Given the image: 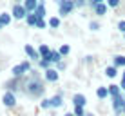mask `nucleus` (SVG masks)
Masks as SVG:
<instances>
[{"instance_id":"nucleus-2","label":"nucleus","mask_w":125,"mask_h":116,"mask_svg":"<svg viewBox=\"0 0 125 116\" xmlns=\"http://www.w3.org/2000/svg\"><path fill=\"white\" fill-rule=\"evenodd\" d=\"M31 60H24V62L16 63V65L11 67V76H15V78H24V76H27L29 73L33 71V65H31Z\"/></svg>"},{"instance_id":"nucleus-30","label":"nucleus","mask_w":125,"mask_h":116,"mask_svg":"<svg viewBox=\"0 0 125 116\" xmlns=\"http://www.w3.org/2000/svg\"><path fill=\"white\" fill-rule=\"evenodd\" d=\"M54 67H56V71H58V73H62V71H63V69H65V67H67V63H65V62H63V60H62V62H58V63H56V65H54Z\"/></svg>"},{"instance_id":"nucleus-25","label":"nucleus","mask_w":125,"mask_h":116,"mask_svg":"<svg viewBox=\"0 0 125 116\" xmlns=\"http://www.w3.org/2000/svg\"><path fill=\"white\" fill-rule=\"evenodd\" d=\"M58 53H60V54H62V56H63V58H65V56H67V54H69V53H71V45H69V44H62V45H60V47H58Z\"/></svg>"},{"instance_id":"nucleus-32","label":"nucleus","mask_w":125,"mask_h":116,"mask_svg":"<svg viewBox=\"0 0 125 116\" xmlns=\"http://www.w3.org/2000/svg\"><path fill=\"white\" fill-rule=\"evenodd\" d=\"M105 4L109 7H118L120 6V0H105Z\"/></svg>"},{"instance_id":"nucleus-22","label":"nucleus","mask_w":125,"mask_h":116,"mask_svg":"<svg viewBox=\"0 0 125 116\" xmlns=\"http://www.w3.org/2000/svg\"><path fill=\"white\" fill-rule=\"evenodd\" d=\"M36 65H38V69H40V71H45V69H49V67H53V63H51L49 60L40 58V60L36 62Z\"/></svg>"},{"instance_id":"nucleus-16","label":"nucleus","mask_w":125,"mask_h":116,"mask_svg":"<svg viewBox=\"0 0 125 116\" xmlns=\"http://www.w3.org/2000/svg\"><path fill=\"white\" fill-rule=\"evenodd\" d=\"M22 4H24L25 9H27V13H34V9L38 7V2H36V0H24Z\"/></svg>"},{"instance_id":"nucleus-6","label":"nucleus","mask_w":125,"mask_h":116,"mask_svg":"<svg viewBox=\"0 0 125 116\" xmlns=\"http://www.w3.org/2000/svg\"><path fill=\"white\" fill-rule=\"evenodd\" d=\"M2 104L7 107V109H13L16 105V93H11V91H6L2 94Z\"/></svg>"},{"instance_id":"nucleus-4","label":"nucleus","mask_w":125,"mask_h":116,"mask_svg":"<svg viewBox=\"0 0 125 116\" xmlns=\"http://www.w3.org/2000/svg\"><path fill=\"white\" fill-rule=\"evenodd\" d=\"M22 85H24V78H15V76H11V80H7L6 84H4V89H6V91H11V93H18V91H22Z\"/></svg>"},{"instance_id":"nucleus-17","label":"nucleus","mask_w":125,"mask_h":116,"mask_svg":"<svg viewBox=\"0 0 125 116\" xmlns=\"http://www.w3.org/2000/svg\"><path fill=\"white\" fill-rule=\"evenodd\" d=\"M36 22H38V16L34 15V13H27V16H25V24H27L29 27H36Z\"/></svg>"},{"instance_id":"nucleus-41","label":"nucleus","mask_w":125,"mask_h":116,"mask_svg":"<svg viewBox=\"0 0 125 116\" xmlns=\"http://www.w3.org/2000/svg\"><path fill=\"white\" fill-rule=\"evenodd\" d=\"M36 2H38V4H44V0H36Z\"/></svg>"},{"instance_id":"nucleus-35","label":"nucleus","mask_w":125,"mask_h":116,"mask_svg":"<svg viewBox=\"0 0 125 116\" xmlns=\"http://www.w3.org/2000/svg\"><path fill=\"white\" fill-rule=\"evenodd\" d=\"M120 87H122V91L125 93V80H122V84H120Z\"/></svg>"},{"instance_id":"nucleus-24","label":"nucleus","mask_w":125,"mask_h":116,"mask_svg":"<svg viewBox=\"0 0 125 116\" xmlns=\"http://www.w3.org/2000/svg\"><path fill=\"white\" fill-rule=\"evenodd\" d=\"M0 20H2V24H4V27H7V25L11 24V20H13V16H11V13H0Z\"/></svg>"},{"instance_id":"nucleus-26","label":"nucleus","mask_w":125,"mask_h":116,"mask_svg":"<svg viewBox=\"0 0 125 116\" xmlns=\"http://www.w3.org/2000/svg\"><path fill=\"white\" fill-rule=\"evenodd\" d=\"M40 109L42 111L51 109V98H42V100H40Z\"/></svg>"},{"instance_id":"nucleus-1","label":"nucleus","mask_w":125,"mask_h":116,"mask_svg":"<svg viewBox=\"0 0 125 116\" xmlns=\"http://www.w3.org/2000/svg\"><path fill=\"white\" fill-rule=\"evenodd\" d=\"M44 82H42L40 74H38L36 69H33L29 73L27 76H24V85H22V93L25 94L27 98H34V100H38V98H44Z\"/></svg>"},{"instance_id":"nucleus-23","label":"nucleus","mask_w":125,"mask_h":116,"mask_svg":"<svg viewBox=\"0 0 125 116\" xmlns=\"http://www.w3.org/2000/svg\"><path fill=\"white\" fill-rule=\"evenodd\" d=\"M105 76H107V78H116V76H118V67L109 65V67L105 69Z\"/></svg>"},{"instance_id":"nucleus-20","label":"nucleus","mask_w":125,"mask_h":116,"mask_svg":"<svg viewBox=\"0 0 125 116\" xmlns=\"http://www.w3.org/2000/svg\"><path fill=\"white\" fill-rule=\"evenodd\" d=\"M96 96L100 98V100H105V98H109V89L100 85V87H96Z\"/></svg>"},{"instance_id":"nucleus-13","label":"nucleus","mask_w":125,"mask_h":116,"mask_svg":"<svg viewBox=\"0 0 125 116\" xmlns=\"http://www.w3.org/2000/svg\"><path fill=\"white\" fill-rule=\"evenodd\" d=\"M107 9H109V6H107L105 2L96 4V6L93 7V11H94V15H96V16H105L107 15Z\"/></svg>"},{"instance_id":"nucleus-36","label":"nucleus","mask_w":125,"mask_h":116,"mask_svg":"<svg viewBox=\"0 0 125 116\" xmlns=\"http://www.w3.org/2000/svg\"><path fill=\"white\" fill-rule=\"evenodd\" d=\"M24 0H13V4H22Z\"/></svg>"},{"instance_id":"nucleus-29","label":"nucleus","mask_w":125,"mask_h":116,"mask_svg":"<svg viewBox=\"0 0 125 116\" xmlns=\"http://www.w3.org/2000/svg\"><path fill=\"white\" fill-rule=\"evenodd\" d=\"M74 116H85V107H73Z\"/></svg>"},{"instance_id":"nucleus-19","label":"nucleus","mask_w":125,"mask_h":116,"mask_svg":"<svg viewBox=\"0 0 125 116\" xmlns=\"http://www.w3.org/2000/svg\"><path fill=\"white\" fill-rule=\"evenodd\" d=\"M60 24H62V18H60V16H51V18L47 20V25H49L51 29H58Z\"/></svg>"},{"instance_id":"nucleus-12","label":"nucleus","mask_w":125,"mask_h":116,"mask_svg":"<svg viewBox=\"0 0 125 116\" xmlns=\"http://www.w3.org/2000/svg\"><path fill=\"white\" fill-rule=\"evenodd\" d=\"M36 49H38V54H40V58L49 60V54H51V51H53V49H51V47L47 45V44H40V45L36 47Z\"/></svg>"},{"instance_id":"nucleus-14","label":"nucleus","mask_w":125,"mask_h":116,"mask_svg":"<svg viewBox=\"0 0 125 116\" xmlns=\"http://www.w3.org/2000/svg\"><path fill=\"white\" fill-rule=\"evenodd\" d=\"M107 89H109V96H111V98H116V96H122V94H123L122 87H120V85H116V84L107 85Z\"/></svg>"},{"instance_id":"nucleus-27","label":"nucleus","mask_w":125,"mask_h":116,"mask_svg":"<svg viewBox=\"0 0 125 116\" xmlns=\"http://www.w3.org/2000/svg\"><path fill=\"white\" fill-rule=\"evenodd\" d=\"M89 29H91V31H100L102 25H100L98 20H91V22H89Z\"/></svg>"},{"instance_id":"nucleus-34","label":"nucleus","mask_w":125,"mask_h":116,"mask_svg":"<svg viewBox=\"0 0 125 116\" xmlns=\"http://www.w3.org/2000/svg\"><path fill=\"white\" fill-rule=\"evenodd\" d=\"M102 2H105V0H87V4H89L91 7H94L96 4H102Z\"/></svg>"},{"instance_id":"nucleus-10","label":"nucleus","mask_w":125,"mask_h":116,"mask_svg":"<svg viewBox=\"0 0 125 116\" xmlns=\"http://www.w3.org/2000/svg\"><path fill=\"white\" fill-rule=\"evenodd\" d=\"M71 104H73V107H85L87 105V96L82 93H76V94H73Z\"/></svg>"},{"instance_id":"nucleus-39","label":"nucleus","mask_w":125,"mask_h":116,"mask_svg":"<svg viewBox=\"0 0 125 116\" xmlns=\"http://www.w3.org/2000/svg\"><path fill=\"white\" fill-rule=\"evenodd\" d=\"M0 29H4V24H2V20H0Z\"/></svg>"},{"instance_id":"nucleus-42","label":"nucleus","mask_w":125,"mask_h":116,"mask_svg":"<svg viewBox=\"0 0 125 116\" xmlns=\"http://www.w3.org/2000/svg\"><path fill=\"white\" fill-rule=\"evenodd\" d=\"M123 38H125V33H123Z\"/></svg>"},{"instance_id":"nucleus-33","label":"nucleus","mask_w":125,"mask_h":116,"mask_svg":"<svg viewBox=\"0 0 125 116\" xmlns=\"http://www.w3.org/2000/svg\"><path fill=\"white\" fill-rule=\"evenodd\" d=\"M118 29H120V33H125V20H120L118 22Z\"/></svg>"},{"instance_id":"nucleus-21","label":"nucleus","mask_w":125,"mask_h":116,"mask_svg":"<svg viewBox=\"0 0 125 116\" xmlns=\"http://www.w3.org/2000/svg\"><path fill=\"white\" fill-rule=\"evenodd\" d=\"M34 15H36L38 18H45V15H47L45 4H38V7H36V9H34Z\"/></svg>"},{"instance_id":"nucleus-28","label":"nucleus","mask_w":125,"mask_h":116,"mask_svg":"<svg viewBox=\"0 0 125 116\" xmlns=\"http://www.w3.org/2000/svg\"><path fill=\"white\" fill-rule=\"evenodd\" d=\"M49 25H47V20L45 18H38V22H36V27L34 29H47Z\"/></svg>"},{"instance_id":"nucleus-18","label":"nucleus","mask_w":125,"mask_h":116,"mask_svg":"<svg viewBox=\"0 0 125 116\" xmlns=\"http://www.w3.org/2000/svg\"><path fill=\"white\" fill-rule=\"evenodd\" d=\"M113 65L114 67H125V54H116V56L113 58Z\"/></svg>"},{"instance_id":"nucleus-40","label":"nucleus","mask_w":125,"mask_h":116,"mask_svg":"<svg viewBox=\"0 0 125 116\" xmlns=\"http://www.w3.org/2000/svg\"><path fill=\"white\" fill-rule=\"evenodd\" d=\"M122 80H125V71H123V74H122Z\"/></svg>"},{"instance_id":"nucleus-37","label":"nucleus","mask_w":125,"mask_h":116,"mask_svg":"<svg viewBox=\"0 0 125 116\" xmlns=\"http://www.w3.org/2000/svg\"><path fill=\"white\" fill-rule=\"evenodd\" d=\"M63 116H74V113H65Z\"/></svg>"},{"instance_id":"nucleus-15","label":"nucleus","mask_w":125,"mask_h":116,"mask_svg":"<svg viewBox=\"0 0 125 116\" xmlns=\"http://www.w3.org/2000/svg\"><path fill=\"white\" fill-rule=\"evenodd\" d=\"M62 60H63V56L58 53V49H53V51H51V54H49V62L53 63V65H56V63H58V62H62Z\"/></svg>"},{"instance_id":"nucleus-11","label":"nucleus","mask_w":125,"mask_h":116,"mask_svg":"<svg viewBox=\"0 0 125 116\" xmlns=\"http://www.w3.org/2000/svg\"><path fill=\"white\" fill-rule=\"evenodd\" d=\"M62 105H63V94L62 93L51 96V109H60Z\"/></svg>"},{"instance_id":"nucleus-9","label":"nucleus","mask_w":125,"mask_h":116,"mask_svg":"<svg viewBox=\"0 0 125 116\" xmlns=\"http://www.w3.org/2000/svg\"><path fill=\"white\" fill-rule=\"evenodd\" d=\"M123 105H125V96H116L113 98V111L116 114H123Z\"/></svg>"},{"instance_id":"nucleus-8","label":"nucleus","mask_w":125,"mask_h":116,"mask_svg":"<svg viewBox=\"0 0 125 116\" xmlns=\"http://www.w3.org/2000/svg\"><path fill=\"white\" fill-rule=\"evenodd\" d=\"M24 53L27 54V60H31V62H38V60H40L38 49H36V47H33L31 44H25L24 45Z\"/></svg>"},{"instance_id":"nucleus-38","label":"nucleus","mask_w":125,"mask_h":116,"mask_svg":"<svg viewBox=\"0 0 125 116\" xmlns=\"http://www.w3.org/2000/svg\"><path fill=\"white\" fill-rule=\"evenodd\" d=\"M85 116H94L93 113H85Z\"/></svg>"},{"instance_id":"nucleus-31","label":"nucleus","mask_w":125,"mask_h":116,"mask_svg":"<svg viewBox=\"0 0 125 116\" xmlns=\"http://www.w3.org/2000/svg\"><path fill=\"white\" fill-rule=\"evenodd\" d=\"M85 4H87V0H74L76 9H82V7H85Z\"/></svg>"},{"instance_id":"nucleus-7","label":"nucleus","mask_w":125,"mask_h":116,"mask_svg":"<svg viewBox=\"0 0 125 116\" xmlns=\"http://www.w3.org/2000/svg\"><path fill=\"white\" fill-rule=\"evenodd\" d=\"M44 80L49 82V84H56L60 80V73L56 71V67H49V69L44 71Z\"/></svg>"},{"instance_id":"nucleus-5","label":"nucleus","mask_w":125,"mask_h":116,"mask_svg":"<svg viewBox=\"0 0 125 116\" xmlns=\"http://www.w3.org/2000/svg\"><path fill=\"white\" fill-rule=\"evenodd\" d=\"M11 16H13V20H25V16H27V9L24 7V4H13Z\"/></svg>"},{"instance_id":"nucleus-43","label":"nucleus","mask_w":125,"mask_h":116,"mask_svg":"<svg viewBox=\"0 0 125 116\" xmlns=\"http://www.w3.org/2000/svg\"><path fill=\"white\" fill-rule=\"evenodd\" d=\"M123 114H125V113H123Z\"/></svg>"},{"instance_id":"nucleus-3","label":"nucleus","mask_w":125,"mask_h":116,"mask_svg":"<svg viewBox=\"0 0 125 116\" xmlns=\"http://www.w3.org/2000/svg\"><path fill=\"white\" fill-rule=\"evenodd\" d=\"M56 6H58V16L60 18H65V16L73 15V11L76 9L74 0H56Z\"/></svg>"}]
</instances>
